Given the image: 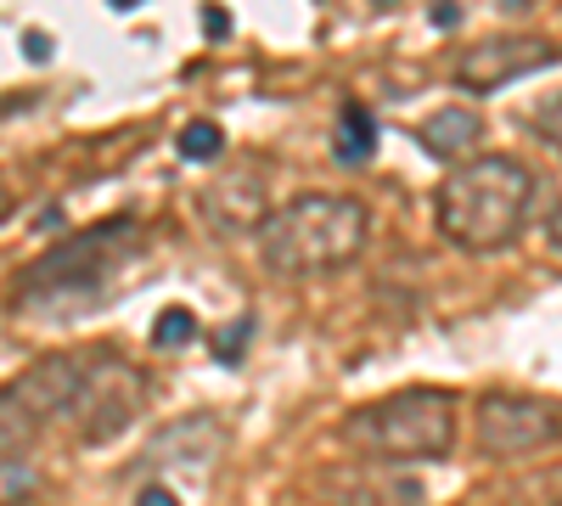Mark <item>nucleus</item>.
Wrapping results in <instances>:
<instances>
[{"label": "nucleus", "instance_id": "1", "mask_svg": "<svg viewBox=\"0 0 562 506\" xmlns=\"http://www.w3.org/2000/svg\"><path fill=\"white\" fill-rule=\"evenodd\" d=\"M140 248V225L130 214L97 225V232H79L68 243H57L45 259H34L18 288H12V304L23 315H79L90 304H102L113 293V276L130 265V254Z\"/></svg>", "mask_w": 562, "mask_h": 506}, {"label": "nucleus", "instance_id": "2", "mask_svg": "<svg viewBox=\"0 0 562 506\" xmlns=\"http://www.w3.org/2000/svg\"><path fill=\"white\" fill-rule=\"evenodd\" d=\"M529 198H535V175L518 158L490 153V158H473V164H456L445 175L439 198H434L439 232L467 254L512 248L524 232V220H529Z\"/></svg>", "mask_w": 562, "mask_h": 506}, {"label": "nucleus", "instance_id": "3", "mask_svg": "<svg viewBox=\"0 0 562 506\" xmlns=\"http://www.w3.org/2000/svg\"><path fill=\"white\" fill-rule=\"evenodd\" d=\"M371 232V214L360 198L344 192H304L293 203H281L259 225V259L276 276H315V270H344L360 259Z\"/></svg>", "mask_w": 562, "mask_h": 506}, {"label": "nucleus", "instance_id": "4", "mask_svg": "<svg viewBox=\"0 0 562 506\" xmlns=\"http://www.w3.org/2000/svg\"><path fill=\"white\" fill-rule=\"evenodd\" d=\"M338 434L371 462H439L456 450V400L445 389H400L349 411Z\"/></svg>", "mask_w": 562, "mask_h": 506}, {"label": "nucleus", "instance_id": "5", "mask_svg": "<svg viewBox=\"0 0 562 506\" xmlns=\"http://www.w3.org/2000/svg\"><path fill=\"white\" fill-rule=\"evenodd\" d=\"M140 405H147V372L119 355H85V378L63 423L79 445H108L140 417Z\"/></svg>", "mask_w": 562, "mask_h": 506}, {"label": "nucleus", "instance_id": "6", "mask_svg": "<svg viewBox=\"0 0 562 506\" xmlns=\"http://www.w3.org/2000/svg\"><path fill=\"white\" fill-rule=\"evenodd\" d=\"M562 439V405L535 394H484L479 400V445L490 462H518V456L551 450Z\"/></svg>", "mask_w": 562, "mask_h": 506}, {"label": "nucleus", "instance_id": "7", "mask_svg": "<svg viewBox=\"0 0 562 506\" xmlns=\"http://www.w3.org/2000/svg\"><path fill=\"white\" fill-rule=\"evenodd\" d=\"M557 57L562 52H557L551 40H540V34H495V40L467 45V52L456 57V85L473 90V97H490V90L518 85L524 74L551 68Z\"/></svg>", "mask_w": 562, "mask_h": 506}, {"label": "nucleus", "instance_id": "8", "mask_svg": "<svg viewBox=\"0 0 562 506\" xmlns=\"http://www.w3.org/2000/svg\"><path fill=\"white\" fill-rule=\"evenodd\" d=\"M225 450V423L198 411V417H180L169 428L153 434V445L140 450L135 473H164V468H192V473H209L214 456Z\"/></svg>", "mask_w": 562, "mask_h": 506}, {"label": "nucleus", "instance_id": "9", "mask_svg": "<svg viewBox=\"0 0 562 506\" xmlns=\"http://www.w3.org/2000/svg\"><path fill=\"white\" fill-rule=\"evenodd\" d=\"M79 378H85V355H45L34 360L29 372L18 383H7L18 394V405L29 411V417L45 428V423H63L68 417V405L79 394Z\"/></svg>", "mask_w": 562, "mask_h": 506}, {"label": "nucleus", "instance_id": "10", "mask_svg": "<svg viewBox=\"0 0 562 506\" xmlns=\"http://www.w3.org/2000/svg\"><path fill=\"white\" fill-rule=\"evenodd\" d=\"M479 142H484V119L473 108H439L416 124V147L439 164H473Z\"/></svg>", "mask_w": 562, "mask_h": 506}, {"label": "nucleus", "instance_id": "11", "mask_svg": "<svg viewBox=\"0 0 562 506\" xmlns=\"http://www.w3.org/2000/svg\"><path fill=\"white\" fill-rule=\"evenodd\" d=\"M338 158L344 164H366L371 153H378V124H371V113L360 108V102H349L344 108V119H338Z\"/></svg>", "mask_w": 562, "mask_h": 506}, {"label": "nucleus", "instance_id": "12", "mask_svg": "<svg viewBox=\"0 0 562 506\" xmlns=\"http://www.w3.org/2000/svg\"><path fill=\"white\" fill-rule=\"evenodd\" d=\"M34 434H40V423L18 405L12 389H0V462H18V456L34 445Z\"/></svg>", "mask_w": 562, "mask_h": 506}, {"label": "nucleus", "instance_id": "13", "mask_svg": "<svg viewBox=\"0 0 562 506\" xmlns=\"http://www.w3.org/2000/svg\"><path fill=\"white\" fill-rule=\"evenodd\" d=\"M220 147H225V130L209 124V119L180 124V135H175V153H180L186 164H209V158H220Z\"/></svg>", "mask_w": 562, "mask_h": 506}, {"label": "nucleus", "instance_id": "14", "mask_svg": "<svg viewBox=\"0 0 562 506\" xmlns=\"http://www.w3.org/2000/svg\"><path fill=\"white\" fill-rule=\"evenodd\" d=\"M192 338H198V315H192V310H180V304L164 310V315L153 321V344H158V349H186Z\"/></svg>", "mask_w": 562, "mask_h": 506}, {"label": "nucleus", "instance_id": "15", "mask_svg": "<svg viewBox=\"0 0 562 506\" xmlns=\"http://www.w3.org/2000/svg\"><path fill=\"white\" fill-rule=\"evenodd\" d=\"M248 333H254V315H237V321H231V333H220V338H214V349H220V360H225V366H237V360H243Z\"/></svg>", "mask_w": 562, "mask_h": 506}, {"label": "nucleus", "instance_id": "16", "mask_svg": "<svg viewBox=\"0 0 562 506\" xmlns=\"http://www.w3.org/2000/svg\"><path fill=\"white\" fill-rule=\"evenodd\" d=\"M535 130H540V142L557 147V158H562V97H551V102L535 113Z\"/></svg>", "mask_w": 562, "mask_h": 506}, {"label": "nucleus", "instance_id": "17", "mask_svg": "<svg viewBox=\"0 0 562 506\" xmlns=\"http://www.w3.org/2000/svg\"><path fill=\"white\" fill-rule=\"evenodd\" d=\"M135 506H180V490H169V484H147V490H135Z\"/></svg>", "mask_w": 562, "mask_h": 506}, {"label": "nucleus", "instance_id": "18", "mask_svg": "<svg viewBox=\"0 0 562 506\" xmlns=\"http://www.w3.org/2000/svg\"><path fill=\"white\" fill-rule=\"evenodd\" d=\"M23 57H29V63H52V34L29 29V34H23Z\"/></svg>", "mask_w": 562, "mask_h": 506}, {"label": "nucleus", "instance_id": "19", "mask_svg": "<svg viewBox=\"0 0 562 506\" xmlns=\"http://www.w3.org/2000/svg\"><path fill=\"white\" fill-rule=\"evenodd\" d=\"M546 243L562 254V203H557V209H551V220H546Z\"/></svg>", "mask_w": 562, "mask_h": 506}, {"label": "nucleus", "instance_id": "20", "mask_svg": "<svg viewBox=\"0 0 562 506\" xmlns=\"http://www.w3.org/2000/svg\"><path fill=\"white\" fill-rule=\"evenodd\" d=\"M203 29H209V34H231V18H225L220 7H209V12H203Z\"/></svg>", "mask_w": 562, "mask_h": 506}, {"label": "nucleus", "instance_id": "21", "mask_svg": "<svg viewBox=\"0 0 562 506\" xmlns=\"http://www.w3.org/2000/svg\"><path fill=\"white\" fill-rule=\"evenodd\" d=\"M456 18H461V7H456V0H439V7H434V23H439V29H450Z\"/></svg>", "mask_w": 562, "mask_h": 506}, {"label": "nucleus", "instance_id": "22", "mask_svg": "<svg viewBox=\"0 0 562 506\" xmlns=\"http://www.w3.org/2000/svg\"><path fill=\"white\" fill-rule=\"evenodd\" d=\"M12 209H18V198H12L7 180H0V220H12Z\"/></svg>", "mask_w": 562, "mask_h": 506}, {"label": "nucleus", "instance_id": "23", "mask_svg": "<svg viewBox=\"0 0 562 506\" xmlns=\"http://www.w3.org/2000/svg\"><path fill=\"white\" fill-rule=\"evenodd\" d=\"M113 7H119V12H130V7H140V0H113Z\"/></svg>", "mask_w": 562, "mask_h": 506}, {"label": "nucleus", "instance_id": "24", "mask_svg": "<svg viewBox=\"0 0 562 506\" xmlns=\"http://www.w3.org/2000/svg\"><path fill=\"white\" fill-rule=\"evenodd\" d=\"M378 7H389V0H378Z\"/></svg>", "mask_w": 562, "mask_h": 506}, {"label": "nucleus", "instance_id": "25", "mask_svg": "<svg viewBox=\"0 0 562 506\" xmlns=\"http://www.w3.org/2000/svg\"><path fill=\"white\" fill-rule=\"evenodd\" d=\"M557 506H562V501H557Z\"/></svg>", "mask_w": 562, "mask_h": 506}]
</instances>
